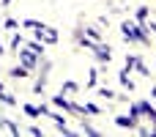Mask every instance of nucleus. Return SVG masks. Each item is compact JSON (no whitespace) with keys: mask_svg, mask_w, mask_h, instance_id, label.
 <instances>
[{"mask_svg":"<svg viewBox=\"0 0 156 137\" xmlns=\"http://www.w3.org/2000/svg\"><path fill=\"white\" fill-rule=\"evenodd\" d=\"M123 33H126V38H140V41H143L140 30H137V27H132V25H123Z\"/></svg>","mask_w":156,"mask_h":137,"instance_id":"1","label":"nucleus"}]
</instances>
